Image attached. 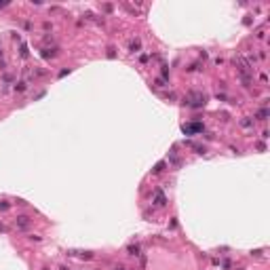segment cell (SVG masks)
<instances>
[{"mask_svg": "<svg viewBox=\"0 0 270 270\" xmlns=\"http://www.w3.org/2000/svg\"><path fill=\"white\" fill-rule=\"evenodd\" d=\"M207 104V97L205 93H198V91H190L188 97L184 99V106H190V108H203Z\"/></svg>", "mask_w": 270, "mask_h": 270, "instance_id": "6da1fadb", "label": "cell"}, {"mask_svg": "<svg viewBox=\"0 0 270 270\" xmlns=\"http://www.w3.org/2000/svg\"><path fill=\"white\" fill-rule=\"evenodd\" d=\"M182 131L186 133V135L201 133V131H203V125H201V122H190V125H184V127H182Z\"/></svg>", "mask_w": 270, "mask_h": 270, "instance_id": "7a4b0ae2", "label": "cell"}, {"mask_svg": "<svg viewBox=\"0 0 270 270\" xmlns=\"http://www.w3.org/2000/svg\"><path fill=\"white\" fill-rule=\"evenodd\" d=\"M15 226H17L19 230H28L30 228V217L28 215H19V217L15 219Z\"/></svg>", "mask_w": 270, "mask_h": 270, "instance_id": "3957f363", "label": "cell"}, {"mask_svg": "<svg viewBox=\"0 0 270 270\" xmlns=\"http://www.w3.org/2000/svg\"><path fill=\"white\" fill-rule=\"evenodd\" d=\"M167 201H165V194H163V190H154V205L156 207H163Z\"/></svg>", "mask_w": 270, "mask_h": 270, "instance_id": "277c9868", "label": "cell"}, {"mask_svg": "<svg viewBox=\"0 0 270 270\" xmlns=\"http://www.w3.org/2000/svg\"><path fill=\"white\" fill-rule=\"evenodd\" d=\"M186 146H190L192 150H196V154H203L205 152V146H198V144H192V142H186Z\"/></svg>", "mask_w": 270, "mask_h": 270, "instance_id": "5b68a950", "label": "cell"}, {"mask_svg": "<svg viewBox=\"0 0 270 270\" xmlns=\"http://www.w3.org/2000/svg\"><path fill=\"white\" fill-rule=\"evenodd\" d=\"M129 49H131V51H133V53H137V51H139V49H142V42H139L137 38H135V40H131V45H129Z\"/></svg>", "mask_w": 270, "mask_h": 270, "instance_id": "8992f818", "label": "cell"}, {"mask_svg": "<svg viewBox=\"0 0 270 270\" xmlns=\"http://www.w3.org/2000/svg\"><path fill=\"white\" fill-rule=\"evenodd\" d=\"M127 251L131 253V255H142V253H139V245H129Z\"/></svg>", "mask_w": 270, "mask_h": 270, "instance_id": "52a82bcc", "label": "cell"}, {"mask_svg": "<svg viewBox=\"0 0 270 270\" xmlns=\"http://www.w3.org/2000/svg\"><path fill=\"white\" fill-rule=\"evenodd\" d=\"M241 127L251 129V127H253V120H251V118H243V120H241Z\"/></svg>", "mask_w": 270, "mask_h": 270, "instance_id": "ba28073f", "label": "cell"}, {"mask_svg": "<svg viewBox=\"0 0 270 270\" xmlns=\"http://www.w3.org/2000/svg\"><path fill=\"white\" fill-rule=\"evenodd\" d=\"M257 118H260V120H266V118H268V110H266V108H262V110L257 112Z\"/></svg>", "mask_w": 270, "mask_h": 270, "instance_id": "9c48e42d", "label": "cell"}, {"mask_svg": "<svg viewBox=\"0 0 270 270\" xmlns=\"http://www.w3.org/2000/svg\"><path fill=\"white\" fill-rule=\"evenodd\" d=\"M15 91H25V82L21 80V82H17L15 84Z\"/></svg>", "mask_w": 270, "mask_h": 270, "instance_id": "30bf717a", "label": "cell"}, {"mask_svg": "<svg viewBox=\"0 0 270 270\" xmlns=\"http://www.w3.org/2000/svg\"><path fill=\"white\" fill-rule=\"evenodd\" d=\"M9 207H11V205H9L7 201H0V211H7Z\"/></svg>", "mask_w": 270, "mask_h": 270, "instance_id": "8fae6325", "label": "cell"}, {"mask_svg": "<svg viewBox=\"0 0 270 270\" xmlns=\"http://www.w3.org/2000/svg\"><path fill=\"white\" fill-rule=\"evenodd\" d=\"M163 169H165V163H158L154 167V173H158V171H163Z\"/></svg>", "mask_w": 270, "mask_h": 270, "instance_id": "7c38bea8", "label": "cell"}, {"mask_svg": "<svg viewBox=\"0 0 270 270\" xmlns=\"http://www.w3.org/2000/svg\"><path fill=\"white\" fill-rule=\"evenodd\" d=\"M21 57H28V47H25V45L21 47Z\"/></svg>", "mask_w": 270, "mask_h": 270, "instance_id": "4fadbf2b", "label": "cell"}, {"mask_svg": "<svg viewBox=\"0 0 270 270\" xmlns=\"http://www.w3.org/2000/svg\"><path fill=\"white\" fill-rule=\"evenodd\" d=\"M114 270H125V268H122V266H116V268H114Z\"/></svg>", "mask_w": 270, "mask_h": 270, "instance_id": "5bb4252c", "label": "cell"}, {"mask_svg": "<svg viewBox=\"0 0 270 270\" xmlns=\"http://www.w3.org/2000/svg\"><path fill=\"white\" fill-rule=\"evenodd\" d=\"M2 7H7V2H0V9H2Z\"/></svg>", "mask_w": 270, "mask_h": 270, "instance_id": "9a60e30c", "label": "cell"}, {"mask_svg": "<svg viewBox=\"0 0 270 270\" xmlns=\"http://www.w3.org/2000/svg\"><path fill=\"white\" fill-rule=\"evenodd\" d=\"M42 270H49V268H42Z\"/></svg>", "mask_w": 270, "mask_h": 270, "instance_id": "2e32d148", "label": "cell"}]
</instances>
